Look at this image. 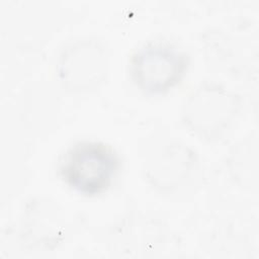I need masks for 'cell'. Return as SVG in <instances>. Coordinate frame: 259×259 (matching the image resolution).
Segmentation results:
<instances>
[{"mask_svg":"<svg viewBox=\"0 0 259 259\" xmlns=\"http://www.w3.org/2000/svg\"><path fill=\"white\" fill-rule=\"evenodd\" d=\"M113 150L100 142H78L66 152L61 162L64 181L77 192L94 195L106 190L117 171Z\"/></svg>","mask_w":259,"mask_h":259,"instance_id":"cell-1","label":"cell"},{"mask_svg":"<svg viewBox=\"0 0 259 259\" xmlns=\"http://www.w3.org/2000/svg\"><path fill=\"white\" fill-rule=\"evenodd\" d=\"M186 67V55L162 41L145 44L131 61L134 81L148 93H161L173 87L183 76Z\"/></svg>","mask_w":259,"mask_h":259,"instance_id":"cell-2","label":"cell"},{"mask_svg":"<svg viewBox=\"0 0 259 259\" xmlns=\"http://www.w3.org/2000/svg\"><path fill=\"white\" fill-rule=\"evenodd\" d=\"M106 55L95 40H78L61 54L59 74L68 89L89 90L96 87L106 74Z\"/></svg>","mask_w":259,"mask_h":259,"instance_id":"cell-3","label":"cell"},{"mask_svg":"<svg viewBox=\"0 0 259 259\" xmlns=\"http://www.w3.org/2000/svg\"><path fill=\"white\" fill-rule=\"evenodd\" d=\"M234 111V99L217 85H203L185 105V120L191 128L207 137L222 131Z\"/></svg>","mask_w":259,"mask_h":259,"instance_id":"cell-4","label":"cell"}]
</instances>
